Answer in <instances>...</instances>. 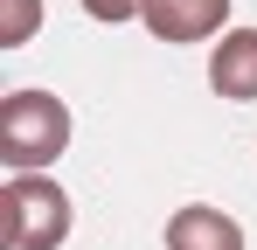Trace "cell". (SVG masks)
I'll return each mask as SVG.
<instances>
[{
  "mask_svg": "<svg viewBox=\"0 0 257 250\" xmlns=\"http://www.w3.org/2000/svg\"><path fill=\"white\" fill-rule=\"evenodd\" d=\"M70 146V104L56 90H7L0 97V160L14 174H42Z\"/></svg>",
  "mask_w": 257,
  "mask_h": 250,
  "instance_id": "1",
  "label": "cell"
},
{
  "mask_svg": "<svg viewBox=\"0 0 257 250\" xmlns=\"http://www.w3.org/2000/svg\"><path fill=\"white\" fill-rule=\"evenodd\" d=\"M70 195L49 174H14L0 195V236L7 250H63L70 243Z\"/></svg>",
  "mask_w": 257,
  "mask_h": 250,
  "instance_id": "2",
  "label": "cell"
},
{
  "mask_svg": "<svg viewBox=\"0 0 257 250\" xmlns=\"http://www.w3.org/2000/svg\"><path fill=\"white\" fill-rule=\"evenodd\" d=\"M146 35L160 42H209L229 28V0H146Z\"/></svg>",
  "mask_w": 257,
  "mask_h": 250,
  "instance_id": "3",
  "label": "cell"
},
{
  "mask_svg": "<svg viewBox=\"0 0 257 250\" xmlns=\"http://www.w3.org/2000/svg\"><path fill=\"white\" fill-rule=\"evenodd\" d=\"M167 250H243V222L229 208L188 202V208L167 215Z\"/></svg>",
  "mask_w": 257,
  "mask_h": 250,
  "instance_id": "4",
  "label": "cell"
},
{
  "mask_svg": "<svg viewBox=\"0 0 257 250\" xmlns=\"http://www.w3.org/2000/svg\"><path fill=\"white\" fill-rule=\"evenodd\" d=\"M209 83H215V97H236V104L257 97V28H229V35L215 42Z\"/></svg>",
  "mask_w": 257,
  "mask_h": 250,
  "instance_id": "5",
  "label": "cell"
},
{
  "mask_svg": "<svg viewBox=\"0 0 257 250\" xmlns=\"http://www.w3.org/2000/svg\"><path fill=\"white\" fill-rule=\"evenodd\" d=\"M35 28H42V0H0V49H21Z\"/></svg>",
  "mask_w": 257,
  "mask_h": 250,
  "instance_id": "6",
  "label": "cell"
},
{
  "mask_svg": "<svg viewBox=\"0 0 257 250\" xmlns=\"http://www.w3.org/2000/svg\"><path fill=\"white\" fill-rule=\"evenodd\" d=\"M77 7H84L90 21H104V28H118V21H132V14H139L146 0H77Z\"/></svg>",
  "mask_w": 257,
  "mask_h": 250,
  "instance_id": "7",
  "label": "cell"
}]
</instances>
